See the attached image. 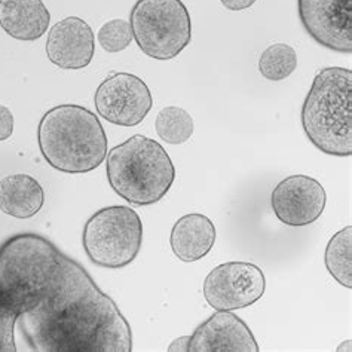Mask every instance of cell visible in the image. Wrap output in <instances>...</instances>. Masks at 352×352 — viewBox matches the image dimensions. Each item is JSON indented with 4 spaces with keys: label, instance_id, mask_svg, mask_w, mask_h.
Listing matches in <instances>:
<instances>
[{
    "label": "cell",
    "instance_id": "cell-21",
    "mask_svg": "<svg viewBox=\"0 0 352 352\" xmlns=\"http://www.w3.org/2000/svg\"><path fill=\"white\" fill-rule=\"evenodd\" d=\"M220 2L226 9H229V11L239 12L244 11V9L252 8L257 0H220Z\"/></svg>",
    "mask_w": 352,
    "mask_h": 352
},
{
    "label": "cell",
    "instance_id": "cell-17",
    "mask_svg": "<svg viewBox=\"0 0 352 352\" xmlns=\"http://www.w3.org/2000/svg\"><path fill=\"white\" fill-rule=\"evenodd\" d=\"M155 129L165 143L183 144L193 135V119L184 109L168 106L157 113Z\"/></svg>",
    "mask_w": 352,
    "mask_h": 352
},
{
    "label": "cell",
    "instance_id": "cell-4",
    "mask_svg": "<svg viewBox=\"0 0 352 352\" xmlns=\"http://www.w3.org/2000/svg\"><path fill=\"white\" fill-rule=\"evenodd\" d=\"M110 188L135 207L160 202L175 180L171 157L157 142L137 134L107 153Z\"/></svg>",
    "mask_w": 352,
    "mask_h": 352
},
{
    "label": "cell",
    "instance_id": "cell-16",
    "mask_svg": "<svg viewBox=\"0 0 352 352\" xmlns=\"http://www.w3.org/2000/svg\"><path fill=\"white\" fill-rule=\"evenodd\" d=\"M324 262L329 274L335 280L352 289V226H346L345 229L339 230L338 234L333 235L329 241L326 248V256Z\"/></svg>",
    "mask_w": 352,
    "mask_h": 352
},
{
    "label": "cell",
    "instance_id": "cell-18",
    "mask_svg": "<svg viewBox=\"0 0 352 352\" xmlns=\"http://www.w3.org/2000/svg\"><path fill=\"white\" fill-rule=\"evenodd\" d=\"M298 69V54L285 43H274L262 52L258 70L262 76L271 82H280L292 76Z\"/></svg>",
    "mask_w": 352,
    "mask_h": 352
},
{
    "label": "cell",
    "instance_id": "cell-12",
    "mask_svg": "<svg viewBox=\"0 0 352 352\" xmlns=\"http://www.w3.org/2000/svg\"><path fill=\"white\" fill-rule=\"evenodd\" d=\"M254 335L238 315L217 311L193 331L188 352H258Z\"/></svg>",
    "mask_w": 352,
    "mask_h": 352
},
{
    "label": "cell",
    "instance_id": "cell-19",
    "mask_svg": "<svg viewBox=\"0 0 352 352\" xmlns=\"http://www.w3.org/2000/svg\"><path fill=\"white\" fill-rule=\"evenodd\" d=\"M98 43L106 52H120L126 50L133 41V30L125 20H110L100 27Z\"/></svg>",
    "mask_w": 352,
    "mask_h": 352
},
{
    "label": "cell",
    "instance_id": "cell-15",
    "mask_svg": "<svg viewBox=\"0 0 352 352\" xmlns=\"http://www.w3.org/2000/svg\"><path fill=\"white\" fill-rule=\"evenodd\" d=\"M45 202L41 183L29 174H12L0 180V210L16 219L38 214Z\"/></svg>",
    "mask_w": 352,
    "mask_h": 352
},
{
    "label": "cell",
    "instance_id": "cell-2",
    "mask_svg": "<svg viewBox=\"0 0 352 352\" xmlns=\"http://www.w3.org/2000/svg\"><path fill=\"white\" fill-rule=\"evenodd\" d=\"M42 156L52 168L83 174L104 162L107 135L100 119L78 104L55 106L46 112L38 128Z\"/></svg>",
    "mask_w": 352,
    "mask_h": 352
},
{
    "label": "cell",
    "instance_id": "cell-8",
    "mask_svg": "<svg viewBox=\"0 0 352 352\" xmlns=\"http://www.w3.org/2000/svg\"><path fill=\"white\" fill-rule=\"evenodd\" d=\"M94 103L98 115L120 126H135L153 107V98L144 80L131 73H113L100 83Z\"/></svg>",
    "mask_w": 352,
    "mask_h": 352
},
{
    "label": "cell",
    "instance_id": "cell-6",
    "mask_svg": "<svg viewBox=\"0 0 352 352\" xmlns=\"http://www.w3.org/2000/svg\"><path fill=\"white\" fill-rule=\"evenodd\" d=\"M83 250L89 261L107 270H120L135 261L143 244L140 216L125 206L98 210L83 228Z\"/></svg>",
    "mask_w": 352,
    "mask_h": 352
},
{
    "label": "cell",
    "instance_id": "cell-5",
    "mask_svg": "<svg viewBox=\"0 0 352 352\" xmlns=\"http://www.w3.org/2000/svg\"><path fill=\"white\" fill-rule=\"evenodd\" d=\"M129 25L138 48L153 60H173L192 41L190 14L182 0H137Z\"/></svg>",
    "mask_w": 352,
    "mask_h": 352
},
{
    "label": "cell",
    "instance_id": "cell-3",
    "mask_svg": "<svg viewBox=\"0 0 352 352\" xmlns=\"http://www.w3.org/2000/svg\"><path fill=\"white\" fill-rule=\"evenodd\" d=\"M302 126L322 153L352 156V72L326 67L315 76L302 106Z\"/></svg>",
    "mask_w": 352,
    "mask_h": 352
},
{
    "label": "cell",
    "instance_id": "cell-10",
    "mask_svg": "<svg viewBox=\"0 0 352 352\" xmlns=\"http://www.w3.org/2000/svg\"><path fill=\"white\" fill-rule=\"evenodd\" d=\"M322 184L309 175H290L276 184L271 206L276 219L287 226L302 228L317 221L326 208Z\"/></svg>",
    "mask_w": 352,
    "mask_h": 352
},
{
    "label": "cell",
    "instance_id": "cell-14",
    "mask_svg": "<svg viewBox=\"0 0 352 352\" xmlns=\"http://www.w3.org/2000/svg\"><path fill=\"white\" fill-rule=\"evenodd\" d=\"M51 14L42 0H0V27L18 41L41 39Z\"/></svg>",
    "mask_w": 352,
    "mask_h": 352
},
{
    "label": "cell",
    "instance_id": "cell-9",
    "mask_svg": "<svg viewBox=\"0 0 352 352\" xmlns=\"http://www.w3.org/2000/svg\"><path fill=\"white\" fill-rule=\"evenodd\" d=\"M299 20L322 48L352 52V0H298Z\"/></svg>",
    "mask_w": 352,
    "mask_h": 352
},
{
    "label": "cell",
    "instance_id": "cell-7",
    "mask_svg": "<svg viewBox=\"0 0 352 352\" xmlns=\"http://www.w3.org/2000/svg\"><path fill=\"white\" fill-rule=\"evenodd\" d=\"M266 290L263 271L248 262L216 266L204 281V298L217 311L244 309L262 299Z\"/></svg>",
    "mask_w": 352,
    "mask_h": 352
},
{
    "label": "cell",
    "instance_id": "cell-1",
    "mask_svg": "<svg viewBox=\"0 0 352 352\" xmlns=\"http://www.w3.org/2000/svg\"><path fill=\"white\" fill-rule=\"evenodd\" d=\"M131 351V326L85 267L33 232L0 245V352Z\"/></svg>",
    "mask_w": 352,
    "mask_h": 352
},
{
    "label": "cell",
    "instance_id": "cell-20",
    "mask_svg": "<svg viewBox=\"0 0 352 352\" xmlns=\"http://www.w3.org/2000/svg\"><path fill=\"white\" fill-rule=\"evenodd\" d=\"M14 133V115L6 106L0 104V142L8 140Z\"/></svg>",
    "mask_w": 352,
    "mask_h": 352
},
{
    "label": "cell",
    "instance_id": "cell-22",
    "mask_svg": "<svg viewBox=\"0 0 352 352\" xmlns=\"http://www.w3.org/2000/svg\"><path fill=\"white\" fill-rule=\"evenodd\" d=\"M189 340H190V336H183V338H179L171 342V345L168 346V351L170 352H177V351H184L188 352L189 349Z\"/></svg>",
    "mask_w": 352,
    "mask_h": 352
},
{
    "label": "cell",
    "instance_id": "cell-13",
    "mask_svg": "<svg viewBox=\"0 0 352 352\" xmlns=\"http://www.w3.org/2000/svg\"><path fill=\"white\" fill-rule=\"evenodd\" d=\"M216 243V226L199 212H190L175 221L170 244L175 257L184 263L198 262L206 257Z\"/></svg>",
    "mask_w": 352,
    "mask_h": 352
},
{
    "label": "cell",
    "instance_id": "cell-11",
    "mask_svg": "<svg viewBox=\"0 0 352 352\" xmlns=\"http://www.w3.org/2000/svg\"><path fill=\"white\" fill-rule=\"evenodd\" d=\"M96 52L94 33L79 16H67L54 24L46 41L48 60L63 70H80L89 66Z\"/></svg>",
    "mask_w": 352,
    "mask_h": 352
}]
</instances>
